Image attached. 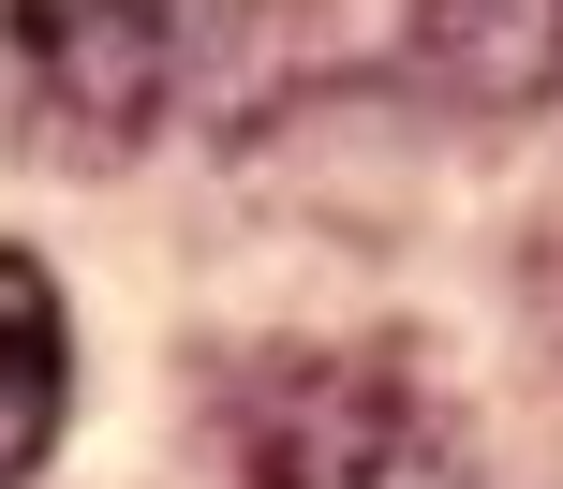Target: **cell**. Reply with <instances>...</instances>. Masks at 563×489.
Here are the masks:
<instances>
[{
  "instance_id": "obj_1",
  "label": "cell",
  "mask_w": 563,
  "mask_h": 489,
  "mask_svg": "<svg viewBox=\"0 0 563 489\" xmlns=\"http://www.w3.org/2000/svg\"><path fill=\"white\" fill-rule=\"evenodd\" d=\"M238 475L253 489H475L445 401L400 356H282V371H253Z\"/></svg>"
},
{
  "instance_id": "obj_2",
  "label": "cell",
  "mask_w": 563,
  "mask_h": 489,
  "mask_svg": "<svg viewBox=\"0 0 563 489\" xmlns=\"http://www.w3.org/2000/svg\"><path fill=\"white\" fill-rule=\"evenodd\" d=\"M15 59L75 148H134L194 75V0H15Z\"/></svg>"
},
{
  "instance_id": "obj_3",
  "label": "cell",
  "mask_w": 563,
  "mask_h": 489,
  "mask_svg": "<svg viewBox=\"0 0 563 489\" xmlns=\"http://www.w3.org/2000/svg\"><path fill=\"white\" fill-rule=\"evenodd\" d=\"M416 59L489 119L563 104V0H416Z\"/></svg>"
},
{
  "instance_id": "obj_4",
  "label": "cell",
  "mask_w": 563,
  "mask_h": 489,
  "mask_svg": "<svg viewBox=\"0 0 563 489\" xmlns=\"http://www.w3.org/2000/svg\"><path fill=\"white\" fill-rule=\"evenodd\" d=\"M59 415H75V326H59V282L30 253H0V489L45 475Z\"/></svg>"
}]
</instances>
